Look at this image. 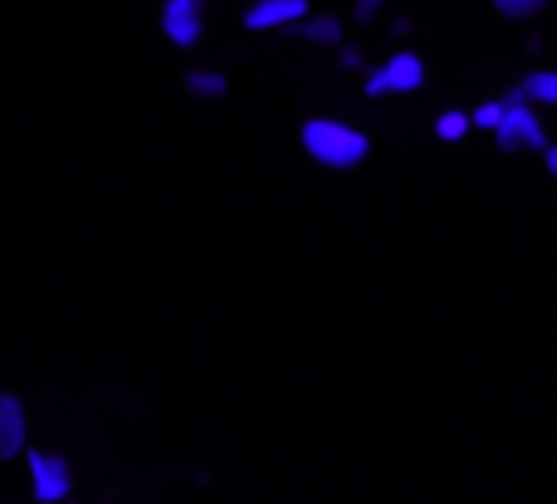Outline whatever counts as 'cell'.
Here are the masks:
<instances>
[{
    "mask_svg": "<svg viewBox=\"0 0 557 504\" xmlns=\"http://www.w3.org/2000/svg\"><path fill=\"white\" fill-rule=\"evenodd\" d=\"M504 113H509V103L504 98H494V103H480L474 108V127H490V133H499V123H504Z\"/></svg>",
    "mask_w": 557,
    "mask_h": 504,
    "instance_id": "7c38bea8",
    "label": "cell"
},
{
    "mask_svg": "<svg viewBox=\"0 0 557 504\" xmlns=\"http://www.w3.org/2000/svg\"><path fill=\"white\" fill-rule=\"evenodd\" d=\"M69 460L64 456H49V451H29V495L35 504H64L69 500Z\"/></svg>",
    "mask_w": 557,
    "mask_h": 504,
    "instance_id": "3957f363",
    "label": "cell"
},
{
    "mask_svg": "<svg viewBox=\"0 0 557 504\" xmlns=\"http://www.w3.org/2000/svg\"><path fill=\"white\" fill-rule=\"evenodd\" d=\"M470 127H474V118H470V113H460V108H450V113L435 118V137H441V143H460V137L470 133Z\"/></svg>",
    "mask_w": 557,
    "mask_h": 504,
    "instance_id": "8fae6325",
    "label": "cell"
},
{
    "mask_svg": "<svg viewBox=\"0 0 557 504\" xmlns=\"http://www.w3.org/2000/svg\"><path fill=\"white\" fill-rule=\"evenodd\" d=\"M162 35L176 49H191L201 39V0H166L162 10Z\"/></svg>",
    "mask_w": 557,
    "mask_h": 504,
    "instance_id": "277c9868",
    "label": "cell"
},
{
    "mask_svg": "<svg viewBox=\"0 0 557 504\" xmlns=\"http://www.w3.org/2000/svg\"><path fill=\"white\" fill-rule=\"evenodd\" d=\"M386 84H392V94H416V88L425 84V64L421 54H411V49H396L392 59H386Z\"/></svg>",
    "mask_w": 557,
    "mask_h": 504,
    "instance_id": "52a82bcc",
    "label": "cell"
},
{
    "mask_svg": "<svg viewBox=\"0 0 557 504\" xmlns=\"http://www.w3.org/2000/svg\"><path fill=\"white\" fill-rule=\"evenodd\" d=\"M186 88H191L196 98H225V74H215V69H191V74H186Z\"/></svg>",
    "mask_w": 557,
    "mask_h": 504,
    "instance_id": "30bf717a",
    "label": "cell"
},
{
    "mask_svg": "<svg viewBox=\"0 0 557 504\" xmlns=\"http://www.w3.org/2000/svg\"><path fill=\"white\" fill-rule=\"evenodd\" d=\"M304 152L323 167H357L372 143H367L362 127L352 123H337V118H308L304 123Z\"/></svg>",
    "mask_w": 557,
    "mask_h": 504,
    "instance_id": "6da1fadb",
    "label": "cell"
},
{
    "mask_svg": "<svg viewBox=\"0 0 557 504\" xmlns=\"http://www.w3.org/2000/svg\"><path fill=\"white\" fill-rule=\"evenodd\" d=\"M298 35L313 39V45H337L343 39V25L333 15H313V20H298Z\"/></svg>",
    "mask_w": 557,
    "mask_h": 504,
    "instance_id": "9c48e42d",
    "label": "cell"
},
{
    "mask_svg": "<svg viewBox=\"0 0 557 504\" xmlns=\"http://www.w3.org/2000/svg\"><path fill=\"white\" fill-rule=\"evenodd\" d=\"M382 5H386V0H357V20H372Z\"/></svg>",
    "mask_w": 557,
    "mask_h": 504,
    "instance_id": "9a60e30c",
    "label": "cell"
},
{
    "mask_svg": "<svg viewBox=\"0 0 557 504\" xmlns=\"http://www.w3.org/2000/svg\"><path fill=\"white\" fill-rule=\"evenodd\" d=\"M308 20V0H255L245 10V29H278Z\"/></svg>",
    "mask_w": 557,
    "mask_h": 504,
    "instance_id": "5b68a950",
    "label": "cell"
},
{
    "mask_svg": "<svg viewBox=\"0 0 557 504\" xmlns=\"http://www.w3.org/2000/svg\"><path fill=\"white\" fill-rule=\"evenodd\" d=\"M504 103H509V113H504L499 133H494L499 152H548V127H543L539 113L529 108V94H523V88H513Z\"/></svg>",
    "mask_w": 557,
    "mask_h": 504,
    "instance_id": "7a4b0ae2",
    "label": "cell"
},
{
    "mask_svg": "<svg viewBox=\"0 0 557 504\" xmlns=\"http://www.w3.org/2000/svg\"><path fill=\"white\" fill-rule=\"evenodd\" d=\"M499 5V15H509V20H529V15H539L548 0H494Z\"/></svg>",
    "mask_w": 557,
    "mask_h": 504,
    "instance_id": "4fadbf2b",
    "label": "cell"
},
{
    "mask_svg": "<svg viewBox=\"0 0 557 504\" xmlns=\"http://www.w3.org/2000/svg\"><path fill=\"white\" fill-rule=\"evenodd\" d=\"M519 88L529 94V103H557V69H533Z\"/></svg>",
    "mask_w": 557,
    "mask_h": 504,
    "instance_id": "ba28073f",
    "label": "cell"
},
{
    "mask_svg": "<svg viewBox=\"0 0 557 504\" xmlns=\"http://www.w3.org/2000/svg\"><path fill=\"white\" fill-rule=\"evenodd\" d=\"M543 162H548V172L557 176V143H548V152H543Z\"/></svg>",
    "mask_w": 557,
    "mask_h": 504,
    "instance_id": "2e32d148",
    "label": "cell"
},
{
    "mask_svg": "<svg viewBox=\"0 0 557 504\" xmlns=\"http://www.w3.org/2000/svg\"><path fill=\"white\" fill-rule=\"evenodd\" d=\"M367 98H382V94H392V84H386V69H372L367 74V88H362Z\"/></svg>",
    "mask_w": 557,
    "mask_h": 504,
    "instance_id": "5bb4252c",
    "label": "cell"
},
{
    "mask_svg": "<svg viewBox=\"0 0 557 504\" xmlns=\"http://www.w3.org/2000/svg\"><path fill=\"white\" fill-rule=\"evenodd\" d=\"M25 451V407L20 397L0 392V460H15Z\"/></svg>",
    "mask_w": 557,
    "mask_h": 504,
    "instance_id": "8992f818",
    "label": "cell"
}]
</instances>
